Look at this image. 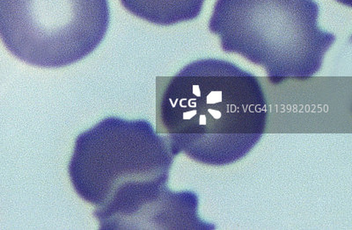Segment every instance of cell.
Instances as JSON below:
<instances>
[{"mask_svg":"<svg viewBox=\"0 0 352 230\" xmlns=\"http://www.w3.org/2000/svg\"><path fill=\"white\" fill-rule=\"evenodd\" d=\"M174 159L149 122L108 117L78 135L68 172L100 229H160L181 198L168 188Z\"/></svg>","mask_w":352,"mask_h":230,"instance_id":"cell-1","label":"cell"},{"mask_svg":"<svg viewBox=\"0 0 352 230\" xmlns=\"http://www.w3.org/2000/svg\"><path fill=\"white\" fill-rule=\"evenodd\" d=\"M267 119L259 80L224 60H198L157 87L156 132L175 157L231 165L258 143Z\"/></svg>","mask_w":352,"mask_h":230,"instance_id":"cell-2","label":"cell"},{"mask_svg":"<svg viewBox=\"0 0 352 230\" xmlns=\"http://www.w3.org/2000/svg\"><path fill=\"white\" fill-rule=\"evenodd\" d=\"M319 12L314 0H217L209 30L223 51L261 66L273 84L307 80L336 42L319 27Z\"/></svg>","mask_w":352,"mask_h":230,"instance_id":"cell-3","label":"cell"},{"mask_svg":"<svg viewBox=\"0 0 352 230\" xmlns=\"http://www.w3.org/2000/svg\"><path fill=\"white\" fill-rule=\"evenodd\" d=\"M108 0H0V39L26 64L61 68L97 49L108 32Z\"/></svg>","mask_w":352,"mask_h":230,"instance_id":"cell-4","label":"cell"},{"mask_svg":"<svg viewBox=\"0 0 352 230\" xmlns=\"http://www.w3.org/2000/svg\"><path fill=\"white\" fill-rule=\"evenodd\" d=\"M131 14L150 23L171 26L195 20L206 0H120Z\"/></svg>","mask_w":352,"mask_h":230,"instance_id":"cell-5","label":"cell"},{"mask_svg":"<svg viewBox=\"0 0 352 230\" xmlns=\"http://www.w3.org/2000/svg\"><path fill=\"white\" fill-rule=\"evenodd\" d=\"M336 1L341 3L342 5H347L349 8H351L352 0H336Z\"/></svg>","mask_w":352,"mask_h":230,"instance_id":"cell-6","label":"cell"}]
</instances>
